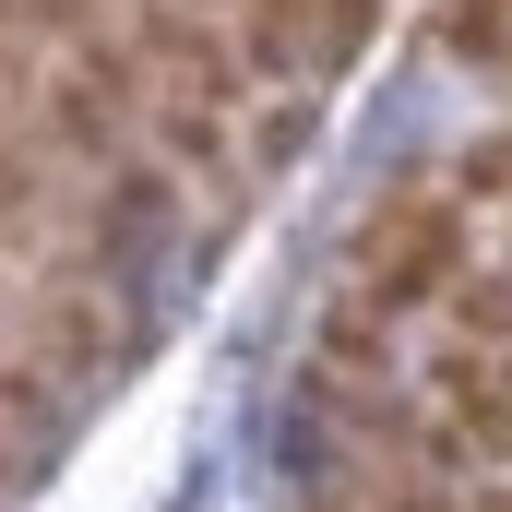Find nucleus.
Returning <instances> with one entry per match:
<instances>
[{"mask_svg": "<svg viewBox=\"0 0 512 512\" xmlns=\"http://www.w3.org/2000/svg\"><path fill=\"white\" fill-rule=\"evenodd\" d=\"M453 191H465V203H512V120L465 143V167H453Z\"/></svg>", "mask_w": 512, "mask_h": 512, "instance_id": "obj_3", "label": "nucleus"}, {"mask_svg": "<svg viewBox=\"0 0 512 512\" xmlns=\"http://www.w3.org/2000/svg\"><path fill=\"white\" fill-rule=\"evenodd\" d=\"M465 274H477V203H465L453 179H405V191L370 203V227H358V286H346V298L417 322V310H441Z\"/></svg>", "mask_w": 512, "mask_h": 512, "instance_id": "obj_1", "label": "nucleus"}, {"mask_svg": "<svg viewBox=\"0 0 512 512\" xmlns=\"http://www.w3.org/2000/svg\"><path fill=\"white\" fill-rule=\"evenodd\" d=\"M441 346H512V274H465L453 298H441Z\"/></svg>", "mask_w": 512, "mask_h": 512, "instance_id": "obj_2", "label": "nucleus"}]
</instances>
